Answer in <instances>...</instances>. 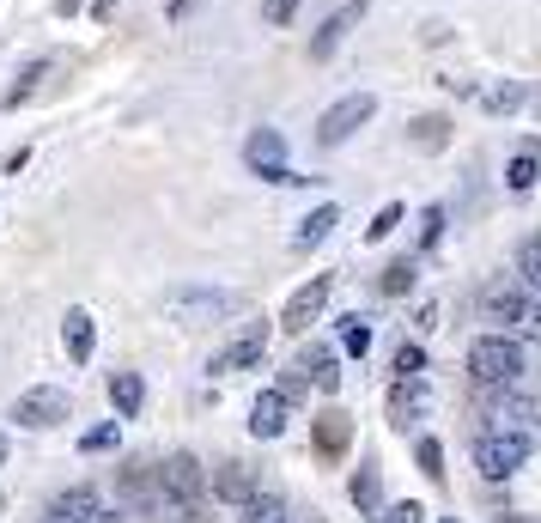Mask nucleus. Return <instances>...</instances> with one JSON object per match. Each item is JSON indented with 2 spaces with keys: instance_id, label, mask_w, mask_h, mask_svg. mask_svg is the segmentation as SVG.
Listing matches in <instances>:
<instances>
[{
  "instance_id": "obj_1",
  "label": "nucleus",
  "mask_w": 541,
  "mask_h": 523,
  "mask_svg": "<svg viewBox=\"0 0 541 523\" xmlns=\"http://www.w3.org/2000/svg\"><path fill=\"white\" fill-rule=\"evenodd\" d=\"M523 371H529V353H523V341L517 335H481L475 347H469V378H475V390H511V384H523Z\"/></svg>"
},
{
  "instance_id": "obj_2",
  "label": "nucleus",
  "mask_w": 541,
  "mask_h": 523,
  "mask_svg": "<svg viewBox=\"0 0 541 523\" xmlns=\"http://www.w3.org/2000/svg\"><path fill=\"white\" fill-rule=\"evenodd\" d=\"M481 317L499 323V335H517V341H541V298L523 292V286H487L481 292Z\"/></svg>"
},
{
  "instance_id": "obj_3",
  "label": "nucleus",
  "mask_w": 541,
  "mask_h": 523,
  "mask_svg": "<svg viewBox=\"0 0 541 523\" xmlns=\"http://www.w3.org/2000/svg\"><path fill=\"white\" fill-rule=\"evenodd\" d=\"M481 420H487V432H529V438H541V402L523 396L517 384L511 390H481Z\"/></svg>"
},
{
  "instance_id": "obj_4",
  "label": "nucleus",
  "mask_w": 541,
  "mask_h": 523,
  "mask_svg": "<svg viewBox=\"0 0 541 523\" xmlns=\"http://www.w3.org/2000/svg\"><path fill=\"white\" fill-rule=\"evenodd\" d=\"M529 451H535L529 432H481V438H475V469H481L487 481H511V475L529 463Z\"/></svg>"
},
{
  "instance_id": "obj_5",
  "label": "nucleus",
  "mask_w": 541,
  "mask_h": 523,
  "mask_svg": "<svg viewBox=\"0 0 541 523\" xmlns=\"http://www.w3.org/2000/svg\"><path fill=\"white\" fill-rule=\"evenodd\" d=\"M165 311L177 323H213V317H231V311H244V298L238 292H213V286H177L165 298Z\"/></svg>"
},
{
  "instance_id": "obj_6",
  "label": "nucleus",
  "mask_w": 541,
  "mask_h": 523,
  "mask_svg": "<svg viewBox=\"0 0 541 523\" xmlns=\"http://www.w3.org/2000/svg\"><path fill=\"white\" fill-rule=\"evenodd\" d=\"M244 165H250L262 183H304V177L286 165V134H280V128H256V134L244 140Z\"/></svg>"
},
{
  "instance_id": "obj_7",
  "label": "nucleus",
  "mask_w": 541,
  "mask_h": 523,
  "mask_svg": "<svg viewBox=\"0 0 541 523\" xmlns=\"http://www.w3.org/2000/svg\"><path fill=\"white\" fill-rule=\"evenodd\" d=\"M371 116H377V98H371V92H347L341 104H329V110H323L317 140H323V146H341V140H353Z\"/></svg>"
},
{
  "instance_id": "obj_8",
  "label": "nucleus",
  "mask_w": 541,
  "mask_h": 523,
  "mask_svg": "<svg viewBox=\"0 0 541 523\" xmlns=\"http://www.w3.org/2000/svg\"><path fill=\"white\" fill-rule=\"evenodd\" d=\"M329 292H335V274H311V280H304V286H298V292L286 298V311H280V329H286V335H304V329H311V323L323 317Z\"/></svg>"
},
{
  "instance_id": "obj_9",
  "label": "nucleus",
  "mask_w": 541,
  "mask_h": 523,
  "mask_svg": "<svg viewBox=\"0 0 541 523\" xmlns=\"http://www.w3.org/2000/svg\"><path fill=\"white\" fill-rule=\"evenodd\" d=\"M262 353H268V323H244L238 335H231L219 353H213V378H231V371H250V365H262Z\"/></svg>"
},
{
  "instance_id": "obj_10",
  "label": "nucleus",
  "mask_w": 541,
  "mask_h": 523,
  "mask_svg": "<svg viewBox=\"0 0 541 523\" xmlns=\"http://www.w3.org/2000/svg\"><path fill=\"white\" fill-rule=\"evenodd\" d=\"M67 390H55V384H37V390H25L19 402H13V420L25 426V432H49V426H61L67 420Z\"/></svg>"
},
{
  "instance_id": "obj_11",
  "label": "nucleus",
  "mask_w": 541,
  "mask_h": 523,
  "mask_svg": "<svg viewBox=\"0 0 541 523\" xmlns=\"http://www.w3.org/2000/svg\"><path fill=\"white\" fill-rule=\"evenodd\" d=\"M365 13H371V0H347V7H335V13L323 19V31L311 37V61H329V55L353 37V25H359Z\"/></svg>"
},
{
  "instance_id": "obj_12",
  "label": "nucleus",
  "mask_w": 541,
  "mask_h": 523,
  "mask_svg": "<svg viewBox=\"0 0 541 523\" xmlns=\"http://www.w3.org/2000/svg\"><path fill=\"white\" fill-rule=\"evenodd\" d=\"M122 493H128V505L140 511V517H159V469H152V463H128L122 469Z\"/></svg>"
},
{
  "instance_id": "obj_13",
  "label": "nucleus",
  "mask_w": 541,
  "mask_h": 523,
  "mask_svg": "<svg viewBox=\"0 0 541 523\" xmlns=\"http://www.w3.org/2000/svg\"><path fill=\"white\" fill-rule=\"evenodd\" d=\"M92 341H98V317H92L86 305H73V311L61 317V347H67V359L86 365V359H92Z\"/></svg>"
},
{
  "instance_id": "obj_14",
  "label": "nucleus",
  "mask_w": 541,
  "mask_h": 523,
  "mask_svg": "<svg viewBox=\"0 0 541 523\" xmlns=\"http://www.w3.org/2000/svg\"><path fill=\"white\" fill-rule=\"evenodd\" d=\"M213 493H219L225 505H244V499H256L262 487H256V469H250V463H219V469H213Z\"/></svg>"
},
{
  "instance_id": "obj_15",
  "label": "nucleus",
  "mask_w": 541,
  "mask_h": 523,
  "mask_svg": "<svg viewBox=\"0 0 541 523\" xmlns=\"http://www.w3.org/2000/svg\"><path fill=\"white\" fill-rule=\"evenodd\" d=\"M286 420H292V402H286L280 390H262L256 408H250V432H256V438H280Z\"/></svg>"
},
{
  "instance_id": "obj_16",
  "label": "nucleus",
  "mask_w": 541,
  "mask_h": 523,
  "mask_svg": "<svg viewBox=\"0 0 541 523\" xmlns=\"http://www.w3.org/2000/svg\"><path fill=\"white\" fill-rule=\"evenodd\" d=\"M426 414V371L420 378H396V390H390V420L396 426H414Z\"/></svg>"
},
{
  "instance_id": "obj_17",
  "label": "nucleus",
  "mask_w": 541,
  "mask_h": 523,
  "mask_svg": "<svg viewBox=\"0 0 541 523\" xmlns=\"http://www.w3.org/2000/svg\"><path fill=\"white\" fill-rule=\"evenodd\" d=\"M92 511H98V487H92V481H80V487L55 493V505H49V523H86Z\"/></svg>"
},
{
  "instance_id": "obj_18",
  "label": "nucleus",
  "mask_w": 541,
  "mask_h": 523,
  "mask_svg": "<svg viewBox=\"0 0 541 523\" xmlns=\"http://www.w3.org/2000/svg\"><path fill=\"white\" fill-rule=\"evenodd\" d=\"M347 444H353V420H347L341 408H323V414H317V451H323V457H341Z\"/></svg>"
},
{
  "instance_id": "obj_19",
  "label": "nucleus",
  "mask_w": 541,
  "mask_h": 523,
  "mask_svg": "<svg viewBox=\"0 0 541 523\" xmlns=\"http://www.w3.org/2000/svg\"><path fill=\"white\" fill-rule=\"evenodd\" d=\"M335 226H341V207H335V201H323V207H317V213H311V219H304V226L292 232V250H317V244H323Z\"/></svg>"
},
{
  "instance_id": "obj_20",
  "label": "nucleus",
  "mask_w": 541,
  "mask_h": 523,
  "mask_svg": "<svg viewBox=\"0 0 541 523\" xmlns=\"http://www.w3.org/2000/svg\"><path fill=\"white\" fill-rule=\"evenodd\" d=\"M505 183H511V195H529V189L541 183V140H529L523 153L505 165Z\"/></svg>"
},
{
  "instance_id": "obj_21",
  "label": "nucleus",
  "mask_w": 541,
  "mask_h": 523,
  "mask_svg": "<svg viewBox=\"0 0 541 523\" xmlns=\"http://www.w3.org/2000/svg\"><path fill=\"white\" fill-rule=\"evenodd\" d=\"M110 402H116L122 420H134V414L146 408V384H140V371H116V378H110Z\"/></svg>"
},
{
  "instance_id": "obj_22",
  "label": "nucleus",
  "mask_w": 541,
  "mask_h": 523,
  "mask_svg": "<svg viewBox=\"0 0 541 523\" xmlns=\"http://www.w3.org/2000/svg\"><path fill=\"white\" fill-rule=\"evenodd\" d=\"M298 365H304V378H311L317 390H341V371H335V353L329 347H304Z\"/></svg>"
},
{
  "instance_id": "obj_23",
  "label": "nucleus",
  "mask_w": 541,
  "mask_h": 523,
  "mask_svg": "<svg viewBox=\"0 0 541 523\" xmlns=\"http://www.w3.org/2000/svg\"><path fill=\"white\" fill-rule=\"evenodd\" d=\"M43 80H49V61H25V73H19V80H13V92H7V98H0V110H19V104H31Z\"/></svg>"
},
{
  "instance_id": "obj_24",
  "label": "nucleus",
  "mask_w": 541,
  "mask_h": 523,
  "mask_svg": "<svg viewBox=\"0 0 541 523\" xmlns=\"http://www.w3.org/2000/svg\"><path fill=\"white\" fill-rule=\"evenodd\" d=\"M408 140L420 146V153H444V146H450V122H444V116H414Z\"/></svg>"
},
{
  "instance_id": "obj_25",
  "label": "nucleus",
  "mask_w": 541,
  "mask_h": 523,
  "mask_svg": "<svg viewBox=\"0 0 541 523\" xmlns=\"http://www.w3.org/2000/svg\"><path fill=\"white\" fill-rule=\"evenodd\" d=\"M414 280H420V274H414V256H396L390 268L377 274V292H383V298H402V292H414Z\"/></svg>"
},
{
  "instance_id": "obj_26",
  "label": "nucleus",
  "mask_w": 541,
  "mask_h": 523,
  "mask_svg": "<svg viewBox=\"0 0 541 523\" xmlns=\"http://www.w3.org/2000/svg\"><path fill=\"white\" fill-rule=\"evenodd\" d=\"M238 511H244V523H292V511H286L274 493H256V499H244Z\"/></svg>"
},
{
  "instance_id": "obj_27",
  "label": "nucleus",
  "mask_w": 541,
  "mask_h": 523,
  "mask_svg": "<svg viewBox=\"0 0 541 523\" xmlns=\"http://www.w3.org/2000/svg\"><path fill=\"white\" fill-rule=\"evenodd\" d=\"M353 505H359V511H377V505H383V481H377V463H365V469L353 475Z\"/></svg>"
},
{
  "instance_id": "obj_28",
  "label": "nucleus",
  "mask_w": 541,
  "mask_h": 523,
  "mask_svg": "<svg viewBox=\"0 0 541 523\" xmlns=\"http://www.w3.org/2000/svg\"><path fill=\"white\" fill-rule=\"evenodd\" d=\"M517 274H523V292H535V298H541V232L517 250Z\"/></svg>"
},
{
  "instance_id": "obj_29",
  "label": "nucleus",
  "mask_w": 541,
  "mask_h": 523,
  "mask_svg": "<svg viewBox=\"0 0 541 523\" xmlns=\"http://www.w3.org/2000/svg\"><path fill=\"white\" fill-rule=\"evenodd\" d=\"M481 104H487L493 116H511V110L529 104V92H523V86H493V92H481Z\"/></svg>"
},
{
  "instance_id": "obj_30",
  "label": "nucleus",
  "mask_w": 541,
  "mask_h": 523,
  "mask_svg": "<svg viewBox=\"0 0 541 523\" xmlns=\"http://www.w3.org/2000/svg\"><path fill=\"white\" fill-rule=\"evenodd\" d=\"M116 444H122V426L110 420V426H92V432L80 438V451H86V457H104V451H116Z\"/></svg>"
},
{
  "instance_id": "obj_31",
  "label": "nucleus",
  "mask_w": 541,
  "mask_h": 523,
  "mask_svg": "<svg viewBox=\"0 0 541 523\" xmlns=\"http://www.w3.org/2000/svg\"><path fill=\"white\" fill-rule=\"evenodd\" d=\"M402 226V201H390V207H377V219H371V226H365V238L371 244H383V238H390Z\"/></svg>"
},
{
  "instance_id": "obj_32",
  "label": "nucleus",
  "mask_w": 541,
  "mask_h": 523,
  "mask_svg": "<svg viewBox=\"0 0 541 523\" xmlns=\"http://www.w3.org/2000/svg\"><path fill=\"white\" fill-rule=\"evenodd\" d=\"M420 371H426V347L420 341H402L396 347V378H420Z\"/></svg>"
},
{
  "instance_id": "obj_33",
  "label": "nucleus",
  "mask_w": 541,
  "mask_h": 523,
  "mask_svg": "<svg viewBox=\"0 0 541 523\" xmlns=\"http://www.w3.org/2000/svg\"><path fill=\"white\" fill-rule=\"evenodd\" d=\"M341 347H347L353 359H365V347H371V323H365V317H347V329H341Z\"/></svg>"
},
{
  "instance_id": "obj_34",
  "label": "nucleus",
  "mask_w": 541,
  "mask_h": 523,
  "mask_svg": "<svg viewBox=\"0 0 541 523\" xmlns=\"http://www.w3.org/2000/svg\"><path fill=\"white\" fill-rule=\"evenodd\" d=\"M420 469H426L432 481L444 475V444H438V438H420Z\"/></svg>"
},
{
  "instance_id": "obj_35",
  "label": "nucleus",
  "mask_w": 541,
  "mask_h": 523,
  "mask_svg": "<svg viewBox=\"0 0 541 523\" xmlns=\"http://www.w3.org/2000/svg\"><path fill=\"white\" fill-rule=\"evenodd\" d=\"M262 19L268 25H292L298 19V0H262Z\"/></svg>"
},
{
  "instance_id": "obj_36",
  "label": "nucleus",
  "mask_w": 541,
  "mask_h": 523,
  "mask_svg": "<svg viewBox=\"0 0 541 523\" xmlns=\"http://www.w3.org/2000/svg\"><path fill=\"white\" fill-rule=\"evenodd\" d=\"M438 238H444V207H426V219H420V244L432 250Z\"/></svg>"
},
{
  "instance_id": "obj_37",
  "label": "nucleus",
  "mask_w": 541,
  "mask_h": 523,
  "mask_svg": "<svg viewBox=\"0 0 541 523\" xmlns=\"http://www.w3.org/2000/svg\"><path fill=\"white\" fill-rule=\"evenodd\" d=\"M426 511L414 505V499H402V505H390V511H383V523H420Z\"/></svg>"
},
{
  "instance_id": "obj_38",
  "label": "nucleus",
  "mask_w": 541,
  "mask_h": 523,
  "mask_svg": "<svg viewBox=\"0 0 541 523\" xmlns=\"http://www.w3.org/2000/svg\"><path fill=\"white\" fill-rule=\"evenodd\" d=\"M189 7H195V0H171V7H165V13H171V25H183V19H189Z\"/></svg>"
},
{
  "instance_id": "obj_39",
  "label": "nucleus",
  "mask_w": 541,
  "mask_h": 523,
  "mask_svg": "<svg viewBox=\"0 0 541 523\" xmlns=\"http://www.w3.org/2000/svg\"><path fill=\"white\" fill-rule=\"evenodd\" d=\"M80 7H86V0H55V13H61V19H73Z\"/></svg>"
},
{
  "instance_id": "obj_40",
  "label": "nucleus",
  "mask_w": 541,
  "mask_h": 523,
  "mask_svg": "<svg viewBox=\"0 0 541 523\" xmlns=\"http://www.w3.org/2000/svg\"><path fill=\"white\" fill-rule=\"evenodd\" d=\"M86 523H116V517H104V511H92V517H86Z\"/></svg>"
},
{
  "instance_id": "obj_41",
  "label": "nucleus",
  "mask_w": 541,
  "mask_h": 523,
  "mask_svg": "<svg viewBox=\"0 0 541 523\" xmlns=\"http://www.w3.org/2000/svg\"><path fill=\"white\" fill-rule=\"evenodd\" d=\"M0 463H7V432H0Z\"/></svg>"
}]
</instances>
